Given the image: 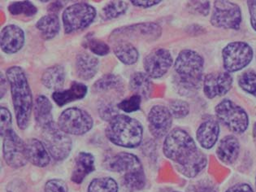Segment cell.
<instances>
[{"mask_svg": "<svg viewBox=\"0 0 256 192\" xmlns=\"http://www.w3.org/2000/svg\"><path fill=\"white\" fill-rule=\"evenodd\" d=\"M168 110L172 118L180 119L188 116L190 114V105L186 101L175 100L170 102Z\"/></svg>", "mask_w": 256, "mask_h": 192, "instance_id": "obj_34", "label": "cell"}, {"mask_svg": "<svg viewBox=\"0 0 256 192\" xmlns=\"http://www.w3.org/2000/svg\"><path fill=\"white\" fill-rule=\"evenodd\" d=\"M128 9L127 2L124 1H112L105 5L102 10L104 20H112L124 15Z\"/></svg>", "mask_w": 256, "mask_h": 192, "instance_id": "obj_31", "label": "cell"}, {"mask_svg": "<svg viewBox=\"0 0 256 192\" xmlns=\"http://www.w3.org/2000/svg\"></svg>", "mask_w": 256, "mask_h": 192, "instance_id": "obj_48", "label": "cell"}, {"mask_svg": "<svg viewBox=\"0 0 256 192\" xmlns=\"http://www.w3.org/2000/svg\"><path fill=\"white\" fill-rule=\"evenodd\" d=\"M106 136L109 141L116 146L135 148L142 141L144 128L134 118L119 114L109 122Z\"/></svg>", "mask_w": 256, "mask_h": 192, "instance_id": "obj_4", "label": "cell"}, {"mask_svg": "<svg viewBox=\"0 0 256 192\" xmlns=\"http://www.w3.org/2000/svg\"><path fill=\"white\" fill-rule=\"evenodd\" d=\"M44 190L45 192H68V188L66 182L54 178L46 182Z\"/></svg>", "mask_w": 256, "mask_h": 192, "instance_id": "obj_37", "label": "cell"}, {"mask_svg": "<svg viewBox=\"0 0 256 192\" xmlns=\"http://www.w3.org/2000/svg\"><path fill=\"white\" fill-rule=\"evenodd\" d=\"M24 33L20 27L9 24L1 31V48L6 54H15L24 46Z\"/></svg>", "mask_w": 256, "mask_h": 192, "instance_id": "obj_17", "label": "cell"}, {"mask_svg": "<svg viewBox=\"0 0 256 192\" xmlns=\"http://www.w3.org/2000/svg\"><path fill=\"white\" fill-rule=\"evenodd\" d=\"M2 144L4 159L12 168L24 167L28 162L26 152V142L12 129L5 134Z\"/></svg>", "mask_w": 256, "mask_h": 192, "instance_id": "obj_11", "label": "cell"}, {"mask_svg": "<svg viewBox=\"0 0 256 192\" xmlns=\"http://www.w3.org/2000/svg\"><path fill=\"white\" fill-rule=\"evenodd\" d=\"M114 53L122 63L128 66L134 64L138 60V50L128 42H118V44L114 46Z\"/></svg>", "mask_w": 256, "mask_h": 192, "instance_id": "obj_28", "label": "cell"}, {"mask_svg": "<svg viewBox=\"0 0 256 192\" xmlns=\"http://www.w3.org/2000/svg\"><path fill=\"white\" fill-rule=\"evenodd\" d=\"M216 115L218 120L230 131L235 134H243L249 126V118L241 106L230 100H224L216 107Z\"/></svg>", "mask_w": 256, "mask_h": 192, "instance_id": "obj_6", "label": "cell"}, {"mask_svg": "<svg viewBox=\"0 0 256 192\" xmlns=\"http://www.w3.org/2000/svg\"><path fill=\"white\" fill-rule=\"evenodd\" d=\"M219 136V123L213 119L204 120L196 132L198 142L205 149H210L215 146Z\"/></svg>", "mask_w": 256, "mask_h": 192, "instance_id": "obj_20", "label": "cell"}, {"mask_svg": "<svg viewBox=\"0 0 256 192\" xmlns=\"http://www.w3.org/2000/svg\"><path fill=\"white\" fill-rule=\"evenodd\" d=\"M36 26L44 40H52L60 32V24L59 18L54 14L44 16L37 22Z\"/></svg>", "mask_w": 256, "mask_h": 192, "instance_id": "obj_27", "label": "cell"}, {"mask_svg": "<svg viewBox=\"0 0 256 192\" xmlns=\"http://www.w3.org/2000/svg\"><path fill=\"white\" fill-rule=\"evenodd\" d=\"M42 138L50 156L57 162L66 160L72 151L71 138L54 122L42 128Z\"/></svg>", "mask_w": 256, "mask_h": 192, "instance_id": "obj_5", "label": "cell"}, {"mask_svg": "<svg viewBox=\"0 0 256 192\" xmlns=\"http://www.w3.org/2000/svg\"><path fill=\"white\" fill-rule=\"evenodd\" d=\"M189 192H218L215 186L206 180L198 181L189 188Z\"/></svg>", "mask_w": 256, "mask_h": 192, "instance_id": "obj_40", "label": "cell"}, {"mask_svg": "<svg viewBox=\"0 0 256 192\" xmlns=\"http://www.w3.org/2000/svg\"><path fill=\"white\" fill-rule=\"evenodd\" d=\"M240 154V142L234 136H227L220 141L217 146L216 155L224 164H234Z\"/></svg>", "mask_w": 256, "mask_h": 192, "instance_id": "obj_19", "label": "cell"}, {"mask_svg": "<svg viewBox=\"0 0 256 192\" xmlns=\"http://www.w3.org/2000/svg\"><path fill=\"white\" fill-rule=\"evenodd\" d=\"M76 72L79 78L90 80L96 76L100 67L98 60L88 53H80L76 58Z\"/></svg>", "mask_w": 256, "mask_h": 192, "instance_id": "obj_22", "label": "cell"}, {"mask_svg": "<svg viewBox=\"0 0 256 192\" xmlns=\"http://www.w3.org/2000/svg\"><path fill=\"white\" fill-rule=\"evenodd\" d=\"M106 166L109 170L120 172L124 178L145 172L140 160L131 153L120 152L106 160Z\"/></svg>", "mask_w": 256, "mask_h": 192, "instance_id": "obj_13", "label": "cell"}, {"mask_svg": "<svg viewBox=\"0 0 256 192\" xmlns=\"http://www.w3.org/2000/svg\"><path fill=\"white\" fill-rule=\"evenodd\" d=\"M248 8L250 16V24L256 31V0L248 1Z\"/></svg>", "mask_w": 256, "mask_h": 192, "instance_id": "obj_43", "label": "cell"}, {"mask_svg": "<svg viewBox=\"0 0 256 192\" xmlns=\"http://www.w3.org/2000/svg\"><path fill=\"white\" fill-rule=\"evenodd\" d=\"M238 84L244 92L256 96V72L246 71L243 72L239 76Z\"/></svg>", "mask_w": 256, "mask_h": 192, "instance_id": "obj_33", "label": "cell"}, {"mask_svg": "<svg viewBox=\"0 0 256 192\" xmlns=\"http://www.w3.org/2000/svg\"><path fill=\"white\" fill-rule=\"evenodd\" d=\"M58 126L68 134L83 136L92 129L94 120L85 110L70 108L61 114Z\"/></svg>", "mask_w": 256, "mask_h": 192, "instance_id": "obj_9", "label": "cell"}, {"mask_svg": "<svg viewBox=\"0 0 256 192\" xmlns=\"http://www.w3.org/2000/svg\"><path fill=\"white\" fill-rule=\"evenodd\" d=\"M163 152L174 162L178 172L184 177L193 178L206 168L208 158L198 148L193 138L182 129H174L165 138Z\"/></svg>", "mask_w": 256, "mask_h": 192, "instance_id": "obj_1", "label": "cell"}, {"mask_svg": "<svg viewBox=\"0 0 256 192\" xmlns=\"http://www.w3.org/2000/svg\"><path fill=\"white\" fill-rule=\"evenodd\" d=\"M130 88L134 94L148 100L150 98L153 92V84L150 81V76L142 72H134L130 78Z\"/></svg>", "mask_w": 256, "mask_h": 192, "instance_id": "obj_26", "label": "cell"}, {"mask_svg": "<svg viewBox=\"0 0 256 192\" xmlns=\"http://www.w3.org/2000/svg\"><path fill=\"white\" fill-rule=\"evenodd\" d=\"M94 170V156L92 153L80 152L75 158V164L71 179L75 184H80Z\"/></svg>", "mask_w": 256, "mask_h": 192, "instance_id": "obj_21", "label": "cell"}, {"mask_svg": "<svg viewBox=\"0 0 256 192\" xmlns=\"http://www.w3.org/2000/svg\"><path fill=\"white\" fill-rule=\"evenodd\" d=\"M161 32V27L156 23H141L131 26L118 28L113 32V34L153 41L160 36Z\"/></svg>", "mask_w": 256, "mask_h": 192, "instance_id": "obj_16", "label": "cell"}, {"mask_svg": "<svg viewBox=\"0 0 256 192\" xmlns=\"http://www.w3.org/2000/svg\"><path fill=\"white\" fill-rule=\"evenodd\" d=\"M132 5L137 6V7L144 8H148L153 7L154 5H157L161 2V1H150V0H132L131 1Z\"/></svg>", "mask_w": 256, "mask_h": 192, "instance_id": "obj_44", "label": "cell"}, {"mask_svg": "<svg viewBox=\"0 0 256 192\" xmlns=\"http://www.w3.org/2000/svg\"><path fill=\"white\" fill-rule=\"evenodd\" d=\"M66 78L64 68L62 66L56 64L45 70L42 76V82L48 89L60 92V90L63 88Z\"/></svg>", "mask_w": 256, "mask_h": 192, "instance_id": "obj_25", "label": "cell"}, {"mask_svg": "<svg viewBox=\"0 0 256 192\" xmlns=\"http://www.w3.org/2000/svg\"><path fill=\"white\" fill-rule=\"evenodd\" d=\"M86 46L89 48L90 50H92L94 54L100 56L108 55L110 52V48L108 44H105L104 42L96 38L88 40Z\"/></svg>", "mask_w": 256, "mask_h": 192, "instance_id": "obj_36", "label": "cell"}, {"mask_svg": "<svg viewBox=\"0 0 256 192\" xmlns=\"http://www.w3.org/2000/svg\"><path fill=\"white\" fill-rule=\"evenodd\" d=\"M252 46L245 42H232L222 52L223 66L226 72H234L246 67L253 58Z\"/></svg>", "mask_w": 256, "mask_h": 192, "instance_id": "obj_8", "label": "cell"}, {"mask_svg": "<svg viewBox=\"0 0 256 192\" xmlns=\"http://www.w3.org/2000/svg\"><path fill=\"white\" fill-rule=\"evenodd\" d=\"M189 5L194 11L197 12L198 14H202V16L208 15L210 12V2L208 1L206 2L193 1V2H190Z\"/></svg>", "mask_w": 256, "mask_h": 192, "instance_id": "obj_41", "label": "cell"}, {"mask_svg": "<svg viewBox=\"0 0 256 192\" xmlns=\"http://www.w3.org/2000/svg\"><path fill=\"white\" fill-rule=\"evenodd\" d=\"M8 79H6L4 74L1 75V98L4 97L5 92L7 90Z\"/></svg>", "mask_w": 256, "mask_h": 192, "instance_id": "obj_45", "label": "cell"}, {"mask_svg": "<svg viewBox=\"0 0 256 192\" xmlns=\"http://www.w3.org/2000/svg\"><path fill=\"white\" fill-rule=\"evenodd\" d=\"M100 115L104 120H112L113 118L119 115L118 108L112 104H102L100 107Z\"/></svg>", "mask_w": 256, "mask_h": 192, "instance_id": "obj_38", "label": "cell"}, {"mask_svg": "<svg viewBox=\"0 0 256 192\" xmlns=\"http://www.w3.org/2000/svg\"><path fill=\"white\" fill-rule=\"evenodd\" d=\"M174 63L170 50L165 48H157L149 53L145 60L144 66L146 74L150 78H160L167 74Z\"/></svg>", "mask_w": 256, "mask_h": 192, "instance_id": "obj_12", "label": "cell"}, {"mask_svg": "<svg viewBox=\"0 0 256 192\" xmlns=\"http://www.w3.org/2000/svg\"><path fill=\"white\" fill-rule=\"evenodd\" d=\"M141 102V97L137 94H134L118 104V107L119 110L124 111V112L130 114V112L138 111L140 108Z\"/></svg>", "mask_w": 256, "mask_h": 192, "instance_id": "obj_35", "label": "cell"}, {"mask_svg": "<svg viewBox=\"0 0 256 192\" xmlns=\"http://www.w3.org/2000/svg\"><path fill=\"white\" fill-rule=\"evenodd\" d=\"M96 10L92 5L78 2L71 5L64 11L63 24L66 34L83 30L96 19Z\"/></svg>", "mask_w": 256, "mask_h": 192, "instance_id": "obj_7", "label": "cell"}, {"mask_svg": "<svg viewBox=\"0 0 256 192\" xmlns=\"http://www.w3.org/2000/svg\"><path fill=\"white\" fill-rule=\"evenodd\" d=\"M123 86L122 78L115 74H106L94 84V92H104L116 90H119Z\"/></svg>", "mask_w": 256, "mask_h": 192, "instance_id": "obj_29", "label": "cell"}, {"mask_svg": "<svg viewBox=\"0 0 256 192\" xmlns=\"http://www.w3.org/2000/svg\"><path fill=\"white\" fill-rule=\"evenodd\" d=\"M8 11L14 16L24 15L30 18L37 14L38 9L30 1H22L14 2L9 5Z\"/></svg>", "mask_w": 256, "mask_h": 192, "instance_id": "obj_32", "label": "cell"}, {"mask_svg": "<svg viewBox=\"0 0 256 192\" xmlns=\"http://www.w3.org/2000/svg\"><path fill=\"white\" fill-rule=\"evenodd\" d=\"M26 152L28 162L34 166L44 168L50 164V155L44 142L37 138H30L26 142Z\"/></svg>", "mask_w": 256, "mask_h": 192, "instance_id": "obj_18", "label": "cell"}, {"mask_svg": "<svg viewBox=\"0 0 256 192\" xmlns=\"http://www.w3.org/2000/svg\"><path fill=\"white\" fill-rule=\"evenodd\" d=\"M62 7H63V5L61 4V2H54L50 5V7L49 8V11L52 12L54 14V12L60 11Z\"/></svg>", "mask_w": 256, "mask_h": 192, "instance_id": "obj_46", "label": "cell"}, {"mask_svg": "<svg viewBox=\"0 0 256 192\" xmlns=\"http://www.w3.org/2000/svg\"><path fill=\"white\" fill-rule=\"evenodd\" d=\"M178 192V190H174V192Z\"/></svg>", "mask_w": 256, "mask_h": 192, "instance_id": "obj_47", "label": "cell"}, {"mask_svg": "<svg viewBox=\"0 0 256 192\" xmlns=\"http://www.w3.org/2000/svg\"><path fill=\"white\" fill-rule=\"evenodd\" d=\"M210 24L217 28L238 30L242 24L241 9L234 2L216 1L210 16Z\"/></svg>", "mask_w": 256, "mask_h": 192, "instance_id": "obj_10", "label": "cell"}, {"mask_svg": "<svg viewBox=\"0 0 256 192\" xmlns=\"http://www.w3.org/2000/svg\"><path fill=\"white\" fill-rule=\"evenodd\" d=\"M204 60L194 50H183L174 64L176 88L182 94L196 92L202 83Z\"/></svg>", "mask_w": 256, "mask_h": 192, "instance_id": "obj_3", "label": "cell"}, {"mask_svg": "<svg viewBox=\"0 0 256 192\" xmlns=\"http://www.w3.org/2000/svg\"><path fill=\"white\" fill-rule=\"evenodd\" d=\"M6 76L11 88L18 126L26 129L33 110V96L26 74L19 66H12L7 70Z\"/></svg>", "mask_w": 256, "mask_h": 192, "instance_id": "obj_2", "label": "cell"}, {"mask_svg": "<svg viewBox=\"0 0 256 192\" xmlns=\"http://www.w3.org/2000/svg\"><path fill=\"white\" fill-rule=\"evenodd\" d=\"M148 120L150 133L156 138H162L170 134L172 116L167 107L154 105L149 112Z\"/></svg>", "mask_w": 256, "mask_h": 192, "instance_id": "obj_14", "label": "cell"}, {"mask_svg": "<svg viewBox=\"0 0 256 192\" xmlns=\"http://www.w3.org/2000/svg\"><path fill=\"white\" fill-rule=\"evenodd\" d=\"M119 186L111 177L98 178L90 182L88 192H118Z\"/></svg>", "mask_w": 256, "mask_h": 192, "instance_id": "obj_30", "label": "cell"}, {"mask_svg": "<svg viewBox=\"0 0 256 192\" xmlns=\"http://www.w3.org/2000/svg\"><path fill=\"white\" fill-rule=\"evenodd\" d=\"M88 88L86 86L82 83L74 82L70 89L62 92H54L52 98L60 107H63L64 105L84 98L86 96Z\"/></svg>", "mask_w": 256, "mask_h": 192, "instance_id": "obj_23", "label": "cell"}, {"mask_svg": "<svg viewBox=\"0 0 256 192\" xmlns=\"http://www.w3.org/2000/svg\"><path fill=\"white\" fill-rule=\"evenodd\" d=\"M226 192H254V190L249 184H238L230 186Z\"/></svg>", "mask_w": 256, "mask_h": 192, "instance_id": "obj_42", "label": "cell"}, {"mask_svg": "<svg viewBox=\"0 0 256 192\" xmlns=\"http://www.w3.org/2000/svg\"><path fill=\"white\" fill-rule=\"evenodd\" d=\"M232 76L228 72H213L205 76L204 92L208 98L224 96L232 88Z\"/></svg>", "mask_w": 256, "mask_h": 192, "instance_id": "obj_15", "label": "cell"}, {"mask_svg": "<svg viewBox=\"0 0 256 192\" xmlns=\"http://www.w3.org/2000/svg\"><path fill=\"white\" fill-rule=\"evenodd\" d=\"M1 136H4L8 131L12 130V114L6 108H1Z\"/></svg>", "mask_w": 256, "mask_h": 192, "instance_id": "obj_39", "label": "cell"}, {"mask_svg": "<svg viewBox=\"0 0 256 192\" xmlns=\"http://www.w3.org/2000/svg\"><path fill=\"white\" fill-rule=\"evenodd\" d=\"M52 104L46 96H38L34 104V114L38 126L44 128L53 122Z\"/></svg>", "mask_w": 256, "mask_h": 192, "instance_id": "obj_24", "label": "cell"}]
</instances>
